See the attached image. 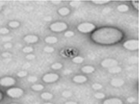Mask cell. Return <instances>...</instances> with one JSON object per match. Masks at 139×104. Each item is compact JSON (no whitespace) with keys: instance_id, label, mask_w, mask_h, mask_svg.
Instances as JSON below:
<instances>
[{"instance_id":"cell-1","label":"cell","mask_w":139,"mask_h":104,"mask_svg":"<svg viewBox=\"0 0 139 104\" xmlns=\"http://www.w3.org/2000/svg\"><path fill=\"white\" fill-rule=\"evenodd\" d=\"M124 38V33L116 27H103L97 29L91 34V39L99 45L109 46L120 42Z\"/></svg>"},{"instance_id":"cell-2","label":"cell","mask_w":139,"mask_h":104,"mask_svg":"<svg viewBox=\"0 0 139 104\" xmlns=\"http://www.w3.org/2000/svg\"><path fill=\"white\" fill-rule=\"evenodd\" d=\"M77 30L81 33H90L92 32L95 29V25L92 23H89V22H84L80 24L77 25Z\"/></svg>"},{"instance_id":"cell-3","label":"cell","mask_w":139,"mask_h":104,"mask_svg":"<svg viewBox=\"0 0 139 104\" xmlns=\"http://www.w3.org/2000/svg\"><path fill=\"white\" fill-rule=\"evenodd\" d=\"M24 91L20 88H10L6 90V95L13 99L20 98L24 95Z\"/></svg>"},{"instance_id":"cell-4","label":"cell","mask_w":139,"mask_h":104,"mask_svg":"<svg viewBox=\"0 0 139 104\" xmlns=\"http://www.w3.org/2000/svg\"><path fill=\"white\" fill-rule=\"evenodd\" d=\"M67 24L64 22H55L49 26V29L53 32H62L67 29Z\"/></svg>"},{"instance_id":"cell-5","label":"cell","mask_w":139,"mask_h":104,"mask_svg":"<svg viewBox=\"0 0 139 104\" xmlns=\"http://www.w3.org/2000/svg\"><path fill=\"white\" fill-rule=\"evenodd\" d=\"M123 46L126 49L130 51H135L139 49V41L137 39H131L124 42L123 44Z\"/></svg>"},{"instance_id":"cell-6","label":"cell","mask_w":139,"mask_h":104,"mask_svg":"<svg viewBox=\"0 0 139 104\" xmlns=\"http://www.w3.org/2000/svg\"><path fill=\"white\" fill-rule=\"evenodd\" d=\"M16 84V80L13 77L6 76L0 78V85L2 87H12Z\"/></svg>"},{"instance_id":"cell-7","label":"cell","mask_w":139,"mask_h":104,"mask_svg":"<svg viewBox=\"0 0 139 104\" xmlns=\"http://www.w3.org/2000/svg\"><path fill=\"white\" fill-rule=\"evenodd\" d=\"M59 78V76L57 74L55 73H49L45 74L42 77V81H45V83H53L57 81Z\"/></svg>"},{"instance_id":"cell-8","label":"cell","mask_w":139,"mask_h":104,"mask_svg":"<svg viewBox=\"0 0 139 104\" xmlns=\"http://www.w3.org/2000/svg\"><path fill=\"white\" fill-rule=\"evenodd\" d=\"M118 62L114 59H105L101 63V65L105 68H111L115 66H117Z\"/></svg>"},{"instance_id":"cell-9","label":"cell","mask_w":139,"mask_h":104,"mask_svg":"<svg viewBox=\"0 0 139 104\" xmlns=\"http://www.w3.org/2000/svg\"><path fill=\"white\" fill-rule=\"evenodd\" d=\"M24 41L28 44L36 43L38 41V37L37 35H34V34H28L24 38Z\"/></svg>"},{"instance_id":"cell-10","label":"cell","mask_w":139,"mask_h":104,"mask_svg":"<svg viewBox=\"0 0 139 104\" xmlns=\"http://www.w3.org/2000/svg\"><path fill=\"white\" fill-rule=\"evenodd\" d=\"M73 81H74L75 83L83 84L88 81V78L86 76H84V75H76V76L73 78Z\"/></svg>"},{"instance_id":"cell-11","label":"cell","mask_w":139,"mask_h":104,"mask_svg":"<svg viewBox=\"0 0 139 104\" xmlns=\"http://www.w3.org/2000/svg\"><path fill=\"white\" fill-rule=\"evenodd\" d=\"M103 104H123V101L119 98H110L106 99Z\"/></svg>"},{"instance_id":"cell-12","label":"cell","mask_w":139,"mask_h":104,"mask_svg":"<svg viewBox=\"0 0 139 104\" xmlns=\"http://www.w3.org/2000/svg\"><path fill=\"white\" fill-rule=\"evenodd\" d=\"M111 85L114 86V87H121L124 84V81L122 79H120V78H113V79L111 80Z\"/></svg>"},{"instance_id":"cell-13","label":"cell","mask_w":139,"mask_h":104,"mask_svg":"<svg viewBox=\"0 0 139 104\" xmlns=\"http://www.w3.org/2000/svg\"><path fill=\"white\" fill-rule=\"evenodd\" d=\"M81 71L84 74H91L95 71V67L92 66H84L81 68Z\"/></svg>"},{"instance_id":"cell-14","label":"cell","mask_w":139,"mask_h":104,"mask_svg":"<svg viewBox=\"0 0 139 104\" xmlns=\"http://www.w3.org/2000/svg\"><path fill=\"white\" fill-rule=\"evenodd\" d=\"M45 42L48 44H55L58 42V39L55 36H48L45 39Z\"/></svg>"},{"instance_id":"cell-15","label":"cell","mask_w":139,"mask_h":104,"mask_svg":"<svg viewBox=\"0 0 139 104\" xmlns=\"http://www.w3.org/2000/svg\"><path fill=\"white\" fill-rule=\"evenodd\" d=\"M70 10L67 7H62L58 9L59 14L61 16H67L70 13Z\"/></svg>"},{"instance_id":"cell-16","label":"cell","mask_w":139,"mask_h":104,"mask_svg":"<svg viewBox=\"0 0 139 104\" xmlns=\"http://www.w3.org/2000/svg\"><path fill=\"white\" fill-rule=\"evenodd\" d=\"M117 10L120 13H126L129 10V7L126 4H120L117 6Z\"/></svg>"},{"instance_id":"cell-17","label":"cell","mask_w":139,"mask_h":104,"mask_svg":"<svg viewBox=\"0 0 139 104\" xmlns=\"http://www.w3.org/2000/svg\"><path fill=\"white\" fill-rule=\"evenodd\" d=\"M41 98L45 100H50L53 98V95L50 92H43L42 94H41Z\"/></svg>"},{"instance_id":"cell-18","label":"cell","mask_w":139,"mask_h":104,"mask_svg":"<svg viewBox=\"0 0 139 104\" xmlns=\"http://www.w3.org/2000/svg\"><path fill=\"white\" fill-rule=\"evenodd\" d=\"M121 71H122V68L120 67H118V66H115V67H113L109 69V72L112 74H117V73H120Z\"/></svg>"},{"instance_id":"cell-19","label":"cell","mask_w":139,"mask_h":104,"mask_svg":"<svg viewBox=\"0 0 139 104\" xmlns=\"http://www.w3.org/2000/svg\"><path fill=\"white\" fill-rule=\"evenodd\" d=\"M31 89L34 91H36V92H39V91H42L44 89V85L41 84H35L31 86Z\"/></svg>"},{"instance_id":"cell-20","label":"cell","mask_w":139,"mask_h":104,"mask_svg":"<svg viewBox=\"0 0 139 104\" xmlns=\"http://www.w3.org/2000/svg\"><path fill=\"white\" fill-rule=\"evenodd\" d=\"M8 26L11 28H17L20 26V22H18L17 20H12L10 22H9Z\"/></svg>"},{"instance_id":"cell-21","label":"cell","mask_w":139,"mask_h":104,"mask_svg":"<svg viewBox=\"0 0 139 104\" xmlns=\"http://www.w3.org/2000/svg\"><path fill=\"white\" fill-rule=\"evenodd\" d=\"M72 61L74 62V63H75V64H81V63H83V61H84V58H83V57H81V56H76V57L73 58Z\"/></svg>"},{"instance_id":"cell-22","label":"cell","mask_w":139,"mask_h":104,"mask_svg":"<svg viewBox=\"0 0 139 104\" xmlns=\"http://www.w3.org/2000/svg\"><path fill=\"white\" fill-rule=\"evenodd\" d=\"M51 67L53 70H60L63 67V64H60V63H55L51 66Z\"/></svg>"},{"instance_id":"cell-23","label":"cell","mask_w":139,"mask_h":104,"mask_svg":"<svg viewBox=\"0 0 139 104\" xmlns=\"http://www.w3.org/2000/svg\"><path fill=\"white\" fill-rule=\"evenodd\" d=\"M33 48L32 47H31V46H26V47H24V48L23 49V52H25V53H28V54H30V53L31 52H33Z\"/></svg>"},{"instance_id":"cell-24","label":"cell","mask_w":139,"mask_h":104,"mask_svg":"<svg viewBox=\"0 0 139 104\" xmlns=\"http://www.w3.org/2000/svg\"><path fill=\"white\" fill-rule=\"evenodd\" d=\"M92 89L94 90H100L102 89V85L99 83H95L92 84Z\"/></svg>"},{"instance_id":"cell-25","label":"cell","mask_w":139,"mask_h":104,"mask_svg":"<svg viewBox=\"0 0 139 104\" xmlns=\"http://www.w3.org/2000/svg\"><path fill=\"white\" fill-rule=\"evenodd\" d=\"M62 96L65 98H69V97L72 96V92L70 91H64V92H63Z\"/></svg>"},{"instance_id":"cell-26","label":"cell","mask_w":139,"mask_h":104,"mask_svg":"<svg viewBox=\"0 0 139 104\" xmlns=\"http://www.w3.org/2000/svg\"><path fill=\"white\" fill-rule=\"evenodd\" d=\"M95 97L96 99H102L105 98V94H103L102 92H97L95 94Z\"/></svg>"},{"instance_id":"cell-27","label":"cell","mask_w":139,"mask_h":104,"mask_svg":"<svg viewBox=\"0 0 139 104\" xmlns=\"http://www.w3.org/2000/svg\"><path fill=\"white\" fill-rule=\"evenodd\" d=\"M44 51L45 52H48V53H51L54 52V48L53 47H49V46H45L44 48Z\"/></svg>"},{"instance_id":"cell-28","label":"cell","mask_w":139,"mask_h":104,"mask_svg":"<svg viewBox=\"0 0 139 104\" xmlns=\"http://www.w3.org/2000/svg\"><path fill=\"white\" fill-rule=\"evenodd\" d=\"M9 33V30L6 27H1L0 28V34H7Z\"/></svg>"},{"instance_id":"cell-29","label":"cell","mask_w":139,"mask_h":104,"mask_svg":"<svg viewBox=\"0 0 139 104\" xmlns=\"http://www.w3.org/2000/svg\"><path fill=\"white\" fill-rule=\"evenodd\" d=\"M27 72L26 71H21L17 73V76L19 78H24L25 76H27Z\"/></svg>"},{"instance_id":"cell-30","label":"cell","mask_w":139,"mask_h":104,"mask_svg":"<svg viewBox=\"0 0 139 104\" xmlns=\"http://www.w3.org/2000/svg\"><path fill=\"white\" fill-rule=\"evenodd\" d=\"M74 35V31H67L64 33V36L67 38H70Z\"/></svg>"},{"instance_id":"cell-31","label":"cell","mask_w":139,"mask_h":104,"mask_svg":"<svg viewBox=\"0 0 139 104\" xmlns=\"http://www.w3.org/2000/svg\"><path fill=\"white\" fill-rule=\"evenodd\" d=\"M94 4H97V5H103V4H107V3H109V1H106V0H104V1H92L91 2Z\"/></svg>"},{"instance_id":"cell-32","label":"cell","mask_w":139,"mask_h":104,"mask_svg":"<svg viewBox=\"0 0 139 104\" xmlns=\"http://www.w3.org/2000/svg\"><path fill=\"white\" fill-rule=\"evenodd\" d=\"M27 81L29 82H35V81H38V78L36 76H30L27 78Z\"/></svg>"},{"instance_id":"cell-33","label":"cell","mask_w":139,"mask_h":104,"mask_svg":"<svg viewBox=\"0 0 139 104\" xmlns=\"http://www.w3.org/2000/svg\"><path fill=\"white\" fill-rule=\"evenodd\" d=\"M132 3V5L134 6V7L136 9H139V2L138 1H133V2H131Z\"/></svg>"},{"instance_id":"cell-34","label":"cell","mask_w":139,"mask_h":104,"mask_svg":"<svg viewBox=\"0 0 139 104\" xmlns=\"http://www.w3.org/2000/svg\"><path fill=\"white\" fill-rule=\"evenodd\" d=\"M2 56L3 58H7V57H10L11 56V53L8 52H4L2 53Z\"/></svg>"},{"instance_id":"cell-35","label":"cell","mask_w":139,"mask_h":104,"mask_svg":"<svg viewBox=\"0 0 139 104\" xmlns=\"http://www.w3.org/2000/svg\"><path fill=\"white\" fill-rule=\"evenodd\" d=\"M4 48L5 49H11L12 47H13V45L10 43V42H6L5 44H4Z\"/></svg>"},{"instance_id":"cell-36","label":"cell","mask_w":139,"mask_h":104,"mask_svg":"<svg viewBox=\"0 0 139 104\" xmlns=\"http://www.w3.org/2000/svg\"><path fill=\"white\" fill-rule=\"evenodd\" d=\"M26 58L27 59H29V60H31V59H34V58H35V56H34V54H27V56H26Z\"/></svg>"},{"instance_id":"cell-37","label":"cell","mask_w":139,"mask_h":104,"mask_svg":"<svg viewBox=\"0 0 139 104\" xmlns=\"http://www.w3.org/2000/svg\"><path fill=\"white\" fill-rule=\"evenodd\" d=\"M127 102L130 103H132L135 102V98H134V97H129V98H127Z\"/></svg>"},{"instance_id":"cell-38","label":"cell","mask_w":139,"mask_h":104,"mask_svg":"<svg viewBox=\"0 0 139 104\" xmlns=\"http://www.w3.org/2000/svg\"><path fill=\"white\" fill-rule=\"evenodd\" d=\"M12 39L11 37H5L2 39V41H4V42H7V41H10Z\"/></svg>"},{"instance_id":"cell-39","label":"cell","mask_w":139,"mask_h":104,"mask_svg":"<svg viewBox=\"0 0 139 104\" xmlns=\"http://www.w3.org/2000/svg\"><path fill=\"white\" fill-rule=\"evenodd\" d=\"M65 104H77V103L74 101H68L67 103H65Z\"/></svg>"},{"instance_id":"cell-40","label":"cell","mask_w":139,"mask_h":104,"mask_svg":"<svg viewBox=\"0 0 139 104\" xmlns=\"http://www.w3.org/2000/svg\"><path fill=\"white\" fill-rule=\"evenodd\" d=\"M2 99H3V94L1 91H0V102H1Z\"/></svg>"},{"instance_id":"cell-41","label":"cell","mask_w":139,"mask_h":104,"mask_svg":"<svg viewBox=\"0 0 139 104\" xmlns=\"http://www.w3.org/2000/svg\"><path fill=\"white\" fill-rule=\"evenodd\" d=\"M52 20V17H45V20H46V21H50V20Z\"/></svg>"},{"instance_id":"cell-42","label":"cell","mask_w":139,"mask_h":104,"mask_svg":"<svg viewBox=\"0 0 139 104\" xmlns=\"http://www.w3.org/2000/svg\"><path fill=\"white\" fill-rule=\"evenodd\" d=\"M52 2L54 3V4H59V3H60V2H54V1H52Z\"/></svg>"},{"instance_id":"cell-43","label":"cell","mask_w":139,"mask_h":104,"mask_svg":"<svg viewBox=\"0 0 139 104\" xmlns=\"http://www.w3.org/2000/svg\"><path fill=\"white\" fill-rule=\"evenodd\" d=\"M71 72H72L71 71H66L64 72V73H65V74H67V73H68V74H69V73H71Z\"/></svg>"},{"instance_id":"cell-44","label":"cell","mask_w":139,"mask_h":104,"mask_svg":"<svg viewBox=\"0 0 139 104\" xmlns=\"http://www.w3.org/2000/svg\"><path fill=\"white\" fill-rule=\"evenodd\" d=\"M44 104H53L52 103H44Z\"/></svg>"},{"instance_id":"cell-45","label":"cell","mask_w":139,"mask_h":104,"mask_svg":"<svg viewBox=\"0 0 139 104\" xmlns=\"http://www.w3.org/2000/svg\"><path fill=\"white\" fill-rule=\"evenodd\" d=\"M2 6L1 5H0V11H1V10H2Z\"/></svg>"},{"instance_id":"cell-46","label":"cell","mask_w":139,"mask_h":104,"mask_svg":"<svg viewBox=\"0 0 139 104\" xmlns=\"http://www.w3.org/2000/svg\"><path fill=\"white\" fill-rule=\"evenodd\" d=\"M9 104H18V103H9Z\"/></svg>"}]
</instances>
